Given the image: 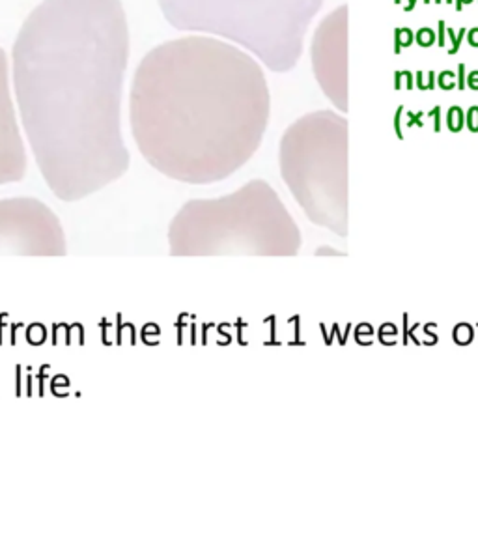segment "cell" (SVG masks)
I'll return each instance as SVG.
<instances>
[{"mask_svg":"<svg viewBox=\"0 0 478 538\" xmlns=\"http://www.w3.org/2000/svg\"><path fill=\"white\" fill-rule=\"evenodd\" d=\"M129 30L120 0H43L17 36L13 81L43 179L75 202L129 168L122 88Z\"/></svg>","mask_w":478,"mask_h":538,"instance_id":"cell-1","label":"cell"},{"mask_svg":"<svg viewBox=\"0 0 478 538\" xmlns=\"http://www.w3.org/2000/svg\"><path fill=\"white\" fill-rule=\"evenodd\" d=\"M271 95L260 62L213 36L150 50L129 99L134 142L161 174L191 185L232 176L260 148Z\"/></svg>","mask_w":478,"mask_h":538,"instance_id":"cell-2","label":"cell"},{"mask_svg":"<svg viewBox=\"0 0 478 538\" xmlns=\"http://www.w3.org/2000/svg\"><path fill=\"white\" fill-rule=\"evenodd\" d=\"M172 256H294L301 232L275 189L252 179L220 198L189 200L168 226Z\"/></svg>","mask_w":478,"mask_h":538,"instance_id":"cell-3","label":"cell"},{"mask_svg":"<svg viewBox=\"0 0 478 538\" xmlns=\"http://www.w3.org/2000/svg\"><path fill=\"white\" fill-rule=\"evenodd\" d=\"M321 4L323 0H159L165 19L177 30L228 40L275 73L297 66Z\"/></svg>","mask_w":478,"mask_h":538,"instance_id":"cell-4","label":"cell"},{"mask_svg":"<svg viewBox=\"0 0 478 538\" xmlns=\"http://www.w3.org/2000/svg\"><path fill=\"white\" fill-rule=\"evenodd\" d=\"M280 174L314 224L348 234V120L314 110L295 120L280 140Z\"/></svg>","mask_w":478,"mask_h":538,"instance_id":"cell-5","label":"cell"},{"mask_svg":"<svg viewBox=\"0 0 478 538\" xmlns=\"http://www.w3.org/2000/svg\"><path fill=\"white\" fill-rule=\"evenodd\" d=\"M66 234L60 219L38 198L0 200V254L64 256Z\"/></svg>","mask_w":478,"mask_h":538,"instance_id":"cell-6","label":"cell"},{"mask_svg":"<svg viewBox=\"0 0 478 538\" xmlns=\"http://www.w3.org/2000/svg\"><path fill=\"white\" fill-rule=\"evenodd\" d=\"M312 67L319 88L340 112L348 110V6L333 9L312 40Z\"/></svg>","mask_w":478,"mask_h":538,"instance_id":"cell-7","label":"cell"},{"mask_svg":"<svg viewBox=\"0 0 478 538\" xmlns=\"http://www.w3.org/2000/svg\"><path fill=\"white\" fill-rule=\"evenodd\" d=\"M26 172V150L8 86V62L0 49V185L21 181Z\"/></svg>","mask_w":478,"mask_h":538,"instance_id":"cell-8","label":"cell"}]
</instances>
